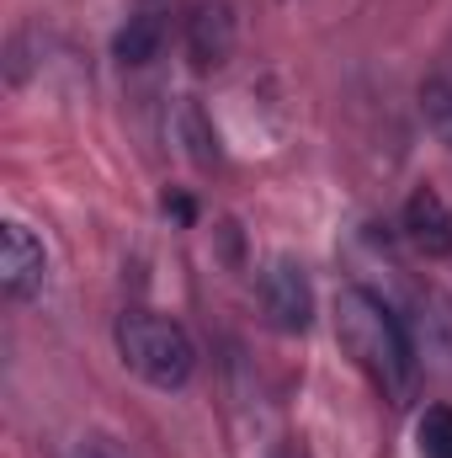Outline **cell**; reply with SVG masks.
<instances>
[{
    "instance_id": "6da1fadb",
    "label": "cell",
    "mask_w": 452,
    "mask_h": 458,
    "mask_svg": "<svg viewBox=\"0 0 452 458\" xmlns=\"http://www.w3.org/2000/svg\"><path fill=\"white\" fill-rule=\"evenodd\" d=\"M336 336L346 346V357L372 378V389L394 405H410L415 400V384H421V357L415 342L405 331V320L372 299L367 288H346L336 299Z\"/></svg>"
},
{
    "instance_id": "7a4b0ae2",
    "label": "cell",
    "mask_w": 452,
    "mask_h": 458,
    "mask_svg": "<svg viewBox=\"0 0 452 458\" xmlns=\"http://www.w3.org/2000/svg\"><path fill=\"white\" fill-rule=\"evenodd\" d=\"M117 357L133 378H144L149 389H187L197 373V346L187 336L181 320L160 315V310H128L117 315Z\"/></svg>"
},
{
    "instance_id": "3957f363",
    "label": "cell",
    "mask_w": 452,
    "mask_h": 458,
    "mask_svg": "<svg viewBox=\"0 0 452 458\" xmlns=\"http://www.w3.org/2000/svg\"><path fill=\"white\" fill-rule=\"evenodd\" d=\"M261 310H266V320H272L277 331L304 336V331L314 326V283H309V272H304L298 261L277 256V261L261 272Z\"/></svg>"
},
{
    "instance_id": "277c9868",
    "label": "cell",
    "mask_w": 452,
    "mask_h": 458,
    "mask_svg": "<svg viewBox=\"0 0 452 458\" xmlns=\"http://www.w3.org/2000/svg\"><path fill=\"white\" fill-rule=\"evenodd\" d=\"M0 288L16 304H32L48 288V250H43V240L32 229L16 225V219H5V229H0Z\"/></svg>"
},
{
    "instance_id": "5b68a950",
    "label": "cell",
    "mask_w": 452,
    "mask_h": 458,
    "mask_svg": "<svg viewBox=\"0 0 452 458\" xmlns=\"http://www.w3.org/2000/svg\"><path fill=\"white\" fill-rule=\"evenodd\" d=\"M405 331H410V342H415L421 368L452 373V293H442V288H421V293L410 299Z\"/></svg>"
},
{
    "instance_id": "8992f818",
    "label": "cell",
    "mask_w": 452,
    "mask_h": 458,
    "mask_svg": "<svg viewBox=\"0 0 452 458\" xmlns=\"http://www.w3.org/2000/svg\"><path fill=\"white\" fill-rule=\"evenodd\" d=\"M239 43V21L229 0H197L187 16V59L197 70H224Z\"/></svg>"
},
{
    "instance_id": "52a82bcc",
    "label": "cell",
    "mask_w": 452,
    "mask_h": 458,
    "mask_svg": "<svg viewBox=\"0 0 452 458\" xmlns=\"http://www.w3.org/2000/svg\"><path fill=\"white\" fill-rule=\"evenodd\" d=\"M405 240L426 256V261H442L452 256V214L442 203L437 187H415L405 198Z\"/></svg>"
},
{
    "instance_id": "ba28073f",
    "label": "cell",
    "mask_w": 452,
    "mask_h": 458,
    "mask_svg": "<svg viewBox=\"0 0 452 458\" xmlns=\"http://www.w3.org/2000/svg\"><path fill=\"white\" fill-rule=\"evenodd\" d=\"M160 38H165V21L155 16V11H138V16H128V27L117 32V59L122 64H149L155 54H160Z\"/></svg>"
},
{
    "instance_id": "9c48e42d",
    "label": "cell",
    "mask_w": 452,
    "mask_h": 458,
    "mask_svg": "<svg viewBox=\"0 0 452 458\" xmlns=\"http://www.w3.org/2000/svg\"><path fill=\"white\" fill-rule=\"evenodd\" d=\"M421 113H426V123L437 128V139L452 149V75L421 81Z\"/></svg>"
},
{
    "instance_id": "30bf717a",
    "label": "cell",
    "mask_w": 452,
    "mask_h": 458,
    "mask_svg": "<svg viewBox=\"0 0 452 458\" xmlns=\"http://www.w3.org/2000/svg\"><path fill=\"white\" fill-rule=\"evenodd\" d=\"M421 437V454L426 458H452V405H431L415 427Z\"/></svg>"
},
{
    "instance_id": "8fae6325",
    "label": "cell",
    "mask_w": 452,
    "mask_h": 458,
    "mask_svg": "<svg viewBox=\"0 0 452 458\" xmlns=\"http://www.w3.org/2000/svg\"><path fill=\"white\" fill-rule=\"evenodd\" d=\"M181 133H187V155H192L197 165H208V160H213V133L203 128V107H197V102L181 107Z\"/></svg>"
},
{
    "instance_id": "7c38bea8",
    "label": "cell",
    "mask_w": 452,
    "mask_h": 458,
    "mask_svg": "<svg viewBox=\"0 0 452 458\" xmlns=\"http://www.w3.org/2000/svg\"><path fill=\"white\" fill-rule=\"evenodd\" d=\"M165 214H176V219H192V203H187V198H165Z\"/></svg>"
},
{
    "instance_id": "4fadbf2b",
    "label": "cell",
    "mask_w": 452,
    "mask_h": 458,
    "mask_svg": "<svg viewBox=\"0 0 452 458\" xmlns=\"http://www.w3.org/2000/svg\"><path fill=\"white\" fill-rule=\"evenodd\" d=\"M64 458H107V454H102V448H70Z\"/></svg>"
},
{
    "instance_id": "5bb4252c",
    "label": "cell",
    "mask_w": 452,
    "mask_h": 458,
    "mask_svg": "<svg viewBox=\"0 0 452 458\" xmlns=\"http://www.w3.org/2000/svg\"><path fill=\"white\" fill-rule=\"evenodd\" d=\"M266 458H304V454H298V448H272Z\"/></svg>"
}]
</instances>
